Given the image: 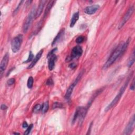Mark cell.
Returning a JSON list of instances; mask_svg holds the SVG:
<instances>
[{
	"instance_id": "1",
	"label": "cell",
	"mask_w": 135,
	"mask_h": 135,
	"mask_svg": "<svg viewBox=\"0 0 135 135\" xmlns=\"http://www.w3.org/2000/svg\"><path fill=\"white\" fill-rule=\"evenodd\" d=\"M130 39H128L125 42H122L119 44L111 54L110 56L107 61L106 62L103 66V69H107L115 62V61L119 58V57L123 54L126 51L129 44Z\"/></svg>"
},
{
	"instance_id": "2",
	"label": "cell",
	"mask_w": 135,
	"mask_h": 135,
	"mask_svg": "<svg viewBox=\"0 0 135 135\" xmlns=\"http://www.w3.org/2000/svg\"><path fill=\"white\" fill-rule=\"evenodd\" d=\"M133 74V72H132L130 74V75H129L128 76L127 79V80L126 81V82H125V83H124V84L123 85H122V86L121 87V88H120V90H119V92H118V93L117 95V96L113 99V100L111 101V103H110L107 106V107L105 108V111H109V110L110 109H111L113 107H114V106H115L118 104V102L119 101V100L120 99V98H121L122 96L123 95V94H124V92L125 91L127 87V86H128V83L129 82V81L130 80V78H132V76Z\"/></svg>"
},
{
	"instance_id": "3",
	"label": "cell",
	"mask_w": 135,
	"mask_h": 135,
	"mask_svg": "<svg viewBox=\"0 0 135 135\" xmlns=\"http://www.w3.org/2000/svg\"><path fill=\"white\" fill-rule=\"evenodd\" d=\"M88 108L89 107H87V106L85 107H80L76 109L74 116H73L72 123L74 124L78 119H79L80 124H81L82 123L84 119V118L87 113Z\"/></svg>"
},
{
	"instance_id": "4",
	"label": "cell",
	"mask_w": 135,
	"mask_h": 135,
	"mask_svg": "<svg viewBox=\"0 0 135 135\" xmlns=\"http://www.w3.org/2000/svg\"><path fill=\"white\" fill-rule=\"evenodd\" d=\"M35 13H36L35 7L34 6L32 8L31 12L28 13V15L27 16V17L25 20V21H24V22L23 26V31L24 33L27 32L28 29H29V28L32 23L33 20V19H35Z\"/></svg>"
},
{
	"instance_id": "5",
	"label": "cell",
	"mask_w": 135,
	"mask_h": 135,
	"mask_svg": "<svg viewBox=\"0 0 135 135\" xmlns=\"http://www.w3.org/2000/svg\"><path fill=\"white\" fill-rule=\"evenodd\" d=\"M23 42V35L19 34L13 38L11 42V49L14 53L18 52Z\"/></svg>"
},
{
	"instance_id": "6",
	"label": "cell",
	"mask_w": 135,
	"mask_h": 135,
	"mask_svg": "<svg viewBox=\"0 0 135 135\" xmlns=\"http://www.w3.org/2000/svg\"><path fill=\"white\" fill-rule=\"evenodd\" d=\"M83 53V50L80 46H76L72 49L70 55L66 59L67 62H69L75 59H78L81 56Z\"/></svg>"
},
{
	"instance_id": "7",
	"label": "cell",
	"mask_w": 135,
	"mask_h": 135,
	"mask_svg": "<svg viewBox=\"0 0 135 135\" xmlns=\"http://www.w3.org/2000/svg\"><path fill=\"white\" fill-rule=\"evenodd\" d=\"M57 50V48L54 49L47 55V58L48 59V68L50 71L54 70L55 66V62L56 60V56L54 54V52Z\"/></svg>"
},
{
	"instance_id": "8",
	"label": "cell",
	"mask_w": 135,
	"mask_h": 135,
	"mask_svg": "<svg viewBox=\"0 0 135 135\" xmlns=\"http://www.w3.org/2000/svg\"><path fill=\"white\" fill-rule=\"evenodd\" d=\"M82 72L80 73V74L78 76L77 78H76V79L75 80V81H74V82H73L72 84H71L69 87L68 88V89H67L66 93H65V98L67 100H69L70 99L71 96L72 95V93L73 92V89H74L75 87L77 85V84L78 83V82L79 81V80H80L81 78L82 77Z\"/></svg>"
},
{
	"instance_id": "9",
	"label": "cell",
	"mask_w": 135,
	"mask_h": 135,
	"mask_svg": "<svg viewBox=\"0 0 135 135\" xmlns=\"http://www.w3.org/2000/svg\"><path fill=\"white\" fill-rule=\"evenodd\" d=\"M134 10H135V9H134V6H130L129 8V9L127 11V12L124 15V17H123V18H122L121 21L119 24V27H118V28H119V29H120L121 27H123L126 24V23L128 21L131 16H132L134 12Z\"/></svg>"
},
{
	"instance_id": "10",
	"label": "cell",
	"mask_w": 135,
	"mask_h": 135,
	"mask_svg": "<svg viewBox=\"0 0 135 135\" xmlns=\"http://www.w3.org/2000/svg\"><path fill=\"white\" fill-rule=\"evenodd\" d=\"M9 61V54L6 53V54L3 56V58L0 64V75L2 77L4 72L6 70V67L8 65V63Z\"/></svg>"
},
{
	"instance_id": "11",
	"label": "cell",
	"mask_w": 135,
	"mask_h": 135,
	"mask_svg": "<svg viewBox=\"0 0 135 135\" xmlns=\"http://www.w3.org/2000/svg\"><path fill=\"white\" fill-rule=\"evenodd\" d=\"M135 115H133V117L131 119L130 121L126 126V128L124 130V135H130L133 132V129L134 128V125H135Z\"/></svg>"
},
{
	"instance_id": "12",
	"label": "cell",
	"mask_w": 135,
	"mask_h": 135,
	"mask_svg": "<svg viewBox=\"0 0 135 135\" xmlns=\"http://www.w3.org/2000/svg\"><path fill=\"white\" fill-rule=\"evenodd\" d=\"M100 6L99 5H92L88 6L84 9V13L89 15L95 14L96 12L99 9Z\"/></svg>"
},
{
	"instance_id": "13",
	"label": "cell",
	"mask_w": 135,
	"mask_h": 135,
	"mask_svg": "<svg viewBox=\"0 0 135 135\" xmlns=\"http://www.w3.org/2000/svg\"><path fill=\"white\" fill-rule=\"evenodd\" d=\"M43 53V50H41L37 54H36V56H35V58L33 59V60H32V62L27 67V69H30L32 68H33L35 66V65L36 64V63L38 62V61L40 60V59L41 58V57L42 56Z\"/></svg>"
},
{
	"instance_id": "14",
	"label": "cell",
	"mask_w": 135,
	"mask_h": 135,
	"mask_svg": "<svg viewBox=\"0 0 135 135\" xmlns=\"http://www.w3.org/2000/svg\"><path fill=\"white\" fill-rule=\"evenodd\" d=\"M47 3V1H44V0H42V1H40L39 3V5L38 8L37 10L36 11V13H35V19H36L38 18L39 16L41 15L42 11L43 10V9L44 7L45 4Z\"/></svg>"
},
{
	"instance_id": "15",
	"label": "cell",
	"mask_w": 135,
	"mask_h": 135,
	"mask_svg": "<svg viewBox=\"0 0 135 135\" xmlns=\"http://www.w3.org/2000/svg\"><path fill=\"white\" fill-rule=\"evenodd\" d=\"M79 12H76L75 13L73 14V15H72V17L70 21V27H74V26L76 24V23H77L78 20H79Z\"/></svg>"
},
{
	"instance_id": "16",
	"label": "cell",
	"mask_w": 135,
	"mask_h": 135,
	"mask_svg": "<svg viewBox=\"0 0 135 135\" xmlns=\"http://www.w3.org/2000/svg\"><path fill=\"white\" fill-rule=\"evenodd\" d=\"M64 28L61 30L59 32V33L57 34V35L55 36V38L54 39V41H53V42H52V46H54V45H55L57 42L59 41L61 39V38H62V35L64 34Z\"/></svg>"
},
{
	"instance_id": "17",
	"label": "cell",
	"mask_w": 135,
	"mask_h": 135,
	"mask_svg": "<svg viewBox=\"0 0 135 135\" xmlns=\"http://www.w3.org/2000/svg\"><path fill=\"white\" fill-rule=\"evenodd\" d=\"M54 3H55L54 1H49V2L48 3L46 10H45V11H44V15H43L44 18L46 17L49 12H50V11L51 10V8L53 6H54Z\"/></svg>"
},
{
	"instance_id": "18",
	"label": "cell",
	"mask_w": 135,
	"mask_h": 135,
	"mask_svg": "<svg viewBox=\"0 0 135 135\" xmlns=\"http://www.w3.org/2000/svg\"><path fill=\"white\" fill-rule=\"evenodd\" d=\"M135 50L134 49L133 51V54H132V55H131L130 58L129 60V62H128V63L129 67H132V65H133V64L135 62Z\"/></svg>"
},
{
	"instance_id": "19",
	"label": "cell",
	"mask_w": 135,
	"mask_h": 135,
	"mask_svg": "<svg viewBox=\"0 0 135 135\" xmlns=\"http://www.w3.org/2000/svg\"><path fill=\"white\" fill-rule=\"evenodd\" d=\"M49 108V104L48 102L47 101V102H46V103H44L42 106L41 111H42V113H46L48 111Z\"/></svg>"
},
{
	"instance_id": "20",
	"label": "cell",
	"mask_w": 135,
	"mask_h": 135,
	"mask_svg": "<svg viewBox=\"0 0 135 135\" xmlns=\"http://www.w3.org/2000/svg\"><path fill=\"white\" fill-rule=\"evenodd\" d=\"M33 82H34V79L32 77H30L28 78V80H27V86L28 88L31 89L33 87Z\"/></svg>"
},
{
	"instance_id": "21",
	"label": "cell",
	"mask_w": 135,
	"mask_h": 135,
	"mask_svg": "<svg viewBox=\"0 0 135 135\" xmlns=\"http://www.w3.org/2000/svg\"><path fill=\"white\" fill-rule=\"evenodd\" d=\"M63 107V105L62 104L59 102H55L52 105V109H55L57 108H62Z\"/></svg>"
},
{
	"instance_id": "22",
	"label": "cell",
	"mask_w": 135,
	"mask_h": 135,
	"mask_svg": "<svg viewBox=\"0 0 135 135\" xmlns=\"http://www.w3.org/2000/svg\"><path fill=\"white\" fill-rule=\"evenodd\" d=\"M33 58H34L33 54V53L32 52V51H30L29 55H28V57L26 61H24L23 63H28V62H31V61H32L33 60Z\"/></svg>"
},
{
	"instance_id": "23",
	"label": "cell",
	"mask_w": 135,
	"mask_h": 135,
	"mask_svg": "<svg viewBox=\"0 0 135 135\" xmlns=\"http://www.w3.org/2000/svg\"><path fill=\"white\" fill-rule=\"evenodd\" d=\"M41 107L42 106H41L40 104H37L34 106L33 109V111L34 113H38L41 110Z\"/></svg>"
},
{
	"instance_id": "24",
	"label": "cell",
	"mask_w": 135,
	"mask_h": 135,
	"mask_svg": "<svg viewBox=\"0 0 135 135\" xmlns=\"http://www.w3.org/2000/svg\"><path fill=\"white\" fill-rule=\"evenodd\" d=\"M84 38H85V37L84 36H82V35L79 36L77 38V39L76 40V42L78 44H80L84 41Z\"/></svg>"
},
{
	"instance_id": "25",
	"label": "cell",
	"mask_w": 135,
	"mask_h": 135,
	"mask_svg": "<svg viewBox=\"0 0 135 135\" xmlns=\"http://www.w3.org/2000/svg\"><path fill=\"white\" fill-rule=\"evenodd\" d=\"M33 124H31L30 126H28V127L27 128V130L25 131V132H24V135H27L30 134V132H31V129H32L33 128Z\"/></svg>"
},
{
	"instance_id": "26",
	"label": "cell",
	"mask_w": 135,
	"mask_h": 135,
	"mask_svg": "<svg viewBox=\"0 0 135 135\" xmlns=\"http://www.w3.org/2000/svg\"><path fill=\"white\" fill-rule=\"evenodd\" d=\"M15 80L14 78H11L9 80H8L7 81V85H9V86H11V85L14 84V83H15Z\"/></svg>"
},
{
	"instance_id": "27",
	"label": "cell",
	"mask_w": 135,
	"mask_h": 135,
	"mask_svg": "<svg viewBox=\"0 0 135 135\" xmlns=\"http://www.w3.org/2000/svg\"><path fill=\"white\" fill-rule=\"evenodd\" d=\"M23 2H24V1H20V3H19V4L18 6H17V7L16 8L15 10L14 11V12H13V15H15L16 13H18V11L19 10V8H20V6H21V5L22 4Z\"/></svg>"
},
{
	"instance_id": "28",
	"label": "cell",
	"mask_w": 135,
	"mask_h": 135,
	"mask_svg": "<svg viewBox=\"0 0 135 135\" xmlns=\"http://www.w3.org/2000/svg\"><path fill=\"white\" fill-rule=\"evenodd\" d=\"M54 84V81H53V80L52 78H49L47 80V82H46V85H51Z\"/></svg>"
},
{
	"instance_id": "29",
	"label": "cell",
	"mask_w": 135,
	"mask_h": 135,
	"mask_svg": "<svg viewBox=\"0 0 135 135\" xmlns=\"http://www.w3.org/2000/svg\"><path fill=\"white\" fill-rule=\"evenodd\" d=\"M134 83H135V80L134 79L133 80V82L132 84H131V86H130V89L132 90H134V89H135V84Z\"/></svg>"
},
{
	"instance_id": "30",
	"label": "cell",
	"mask_w": 135,
	"mask_h": 135,
	"mask_svg": "<svg viewBox=\"0 0 135 135\" xmlns=\"http://www.w3.org/2000/svg\"><path fill=\"white\" fill-rule=\"evenodd\" d=\"M7 109V106L4 105V104H2L1 106V109L2 110H5L6 109Z\"/></svg>"
},
{
	"instance_id": "31",
	"label": "cell",
	"mask_w": 135,
	"mask_h": 135,
	"mask_svg": "<svg viewBox=\"0 0 135 135\" xmlns=\"http://www.w3.org/2000/svg\"><path fill=\"white\" fill-rule=\"evenodd\" d=\"M76 67H77V66H76V64L74 63H71V64H70V65H69V67H70V68H71V69H75V68H76Z\"/></svg>"
},
{
	"instance_id": "32",
	"label": "cell",
	"mask_w": 135,
	"mask_h": 135,
	"mask_svg": "<svg viewBox=\"0 0 135 135\" xmlns=\"http://www.w3.org/2000/svg\"><path fill=\"white\" fill-rule=\"evenodd\" d=\"M92 124H93V123H92V122L90 124V126H89V129H88V133H87V135L90 134V132H91V128H92Z\"/></svg>"
},
{
	"instance_id": "33",
	"label": "cell",
	"mask_w": 135,
	"mask_h": 135,
	"mask_svg": "<svg viewBox=\"0 0 135 135\" xmlns=\"http://www.w3.org/2000/svg\"><path fill=\"white\" fill-rule=\"evenodd\" d=\"M28 124H27V122H24L23 123V125H22V127H23V128H27L28 127Z\"/></svg>"
},
{
	"instance_id": "34",
	"label": "cell",
	"mask_w": 135,
	"mask_h": 135,
	"mask_svg": "<svg viewBox=\"0 0 135 135\" xmlns=\"http://www.w3.org/2000/svg\"><path fill=\"white\" fill-rule=\"evenodd\" d=\"M14 134L16 135V134H19V133H14Z\"/></svg>"
}]
</instances>
